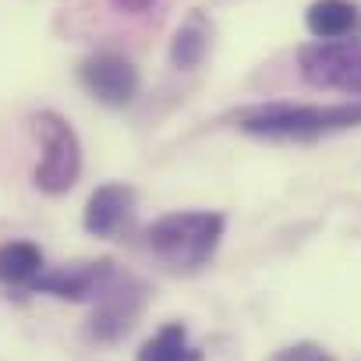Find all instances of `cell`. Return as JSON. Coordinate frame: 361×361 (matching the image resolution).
<instances>
[{
    "label": "cell",
    "mask_w": 361,
    "mask_h": 361,
    "mask_svg": "<svg viewBox=\"0 0 361 361\" xmlns=\"http://www.w3.org/2000/svg\"><path fill=\"white\" fill-rule=\"evenodd\" d=\"M149 4H152V0H114V8L124 11V15H142Z\"/></svg>",
    "instance_id": "cell-14"
},
{
    "label": "cell",
    "mask_w": 361,
    "mask_h": 361,
    "mask_svg": "<svg viewBox=\"0 0 361 361\" xmlns=\"http://www.w3.org/2000/svg\"><path fill=\"white\" fill-rule=\"evenodd\" d=\"M220 238H224V216L209 209L166 213L145 231L149 252L170 273H199L216 255Z\"/></svg>",
    "instance_id": "cell-2"
},
{
    "label": "cell",
    "mask_w": 361,
    "mask_h": 361,
    "mask_svg": "<svg viewBox=\"0 0 361 361\" xmlns=\"http://www.w3.org/2000/svg\"><path fill=\"white\" fill-rule=\"evenodd\" d=\"M142 301H145V287H142L138 280H131V276H114V283L96 298V312H92V319H89V336L99 340V343L121 340V336L131 329V322H135Z\"/></svg>",
    "instance_id": "cell-5"
},
{
    "label": "cell",
    "mask_w": 361,
    "mask_h": 361,
    "mask_svg": "<svg viewBox=\"0 0 361 361\" xmlns=\"http://www.w3.org/2000/svg\"><path fill=\"white\" fill-rule=\"evenodd\" d=\"M301 78L315 89L361 99V39H319L298 50Z\"/></svg>",
    "instance_id": "cell-4"
},
{
    "label": "cell",
    "mask_w": 361,
    "mask_h": 361,
    "mask_svg": "<svg viewBox=\"0 0 361 361\" xmlns=\"http://www.w3.org/2000/svg\"><path fill=\"white\" fill-rule=\"evenodd\" d=\"M273 361H333V357L322 347H315V343H294V347L280 350Z\"/></svg>",
    "instance_id": "cell-13"
},
{
    "label": "cell",
    "mask_w": 361,
    "mask_h": 361,
    "mask_svg": "<svg viewBox=\"0 0 361 361\" xmlns=\"http://www.w3.org/2000/svg\"><path fill=\"white\" fill-rule=\"evenodd\" d=\"M206 50H209V22L195 11L185 25L177 29L173 47H170V61H173V68H180V71H192V68L202 64Z\"/></svg>",
    "instance_id": "cell-12"
},
{
    "label": "cell",
    "mask_w": 361,
    "mask_h": 361,
    "mask_svg": "<svg viewBox=\"0 0 361 361\" xmlns=\"http://www.w3.org/2000/svg\"><path fill=\"white\" fill-rule=\"evenodd\" d=\"M32 128H36L39 145H43V156H39V166H36V188L47 192V195L71 192L78 173H82V145H78L75 128L54 110L36 114Z\"/></svg>",
    "instance_id": "cell-3"
},
{
    "label": "cell",
    "mask_w": 361,
    "mask_h": 361,
    "mask_svg": "<svg viewBox=\"0 0 361 361\" xmlns=\"http://www.w3.org/2000/svg\"><path fill=\"white\" fill-rule=\"evenodd\" d=\"M47 273L43 252L32 241H8L0 245V283L8 287H32Z\"/></svg>",
    "instance_id": "cell-10"
},
{
    "label": "cell",
    "mask_w": 361,
    "mask_h": 361,
    "mask_svg": "<svg viewBox=\"0 0 361 361\" xmlns=\"http://www.w3.org/2000/svg\"><path fill=\"white\" fill-rule=\"evenodd\" d=\"M305 25L315 39H347L361 29V11L350 0H315L305 11Z\"/></svg>",
    "instance_id": "cell-9"
},
{
    "label": "cell",
    "mask_w": 361,
    "mask_h": 361,
    "mask_svg": "<svg viewBox=\"0 0 361 361\" xmlns=\"http://www.w3.org/2000/svg\"><path fill=\"white\" fill-rule=\"evenodd\" d=\"M78 78H82L85 92L92 99H99L103 106H128L138 96V71L121 54H96V57L82 61Z\"/></svg>",
    "instance_id": "cell-6"
},
{
    "label": "cell",
    "mask_w": 361,
    "mask_h": 361,
    "mask_svg": "<svg viewBox=\"0 0 361 361\" xmlns=\"http://www.w3.org/2000/svg\"><path fill=\"white\" fill-rule=\"evenodd\" d=\"M135 361H202V350L188 340V329L180 322H166L156 336H149Z\"/></svg>",
    "instance_id": "cell-11"
},
{
    "label": "cell",
    "mask_w": 361,
    "mask_h": 361,
    "mask_svg": "<svg viewBox=\"0 0 361 361\" xmlns=\"http://www.w3.org/2000/svg\"><path fill=\"white\" fill-rule=\"evenodd\" d=\"M114 276H117L114 262L99 259V262H78V266H68V269H57V273H43L29 290L54 294V298H64V301H96L114 283Z\"/></svg>",
    "instance_id": "cell-7"
},
{
    "label": "cell",
    "mask_w": 361,
    "mask_h": 361,
    "mask_svg": "<svg viewBox=\"0 0 361 361\" xmlns=\"http://www.w3.org/2000/svg\"><path fill=\"white\" fill-rule=\"evenodd\" d=\"M361 124V99L350 103H262L238 114V128L259 138L312 142Z\"/></svg>",
    "instance_id": "cell-1"
},
{
    "label": "cell",
    "mask_w": 361,
    "mask_h": 361,
    "mask_svg": "<svg viewBox=\"0 0 361 361\" xmlns=\"http://www.w3.org/2000/svg\"><path fill=\"white\" fill-rule=\"evenodd\" d=\"M131 213H135V192L128 185H99L92 195H89V206H85V231L96 234V238H117L128 224H131Z\"/></svg>",
    "instance_id": "cell-8"
}]
</instances>
